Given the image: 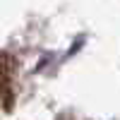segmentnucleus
Segmentation results:
<instances>
[{
    "label": "nucleus",
    "instance_id": "f257e3e1",
    "mask_svg": "<svg viewBox=\"0 0 120 120\" xmlns=\"http://www.w3.org/2000/svg\"><path fill=\"white\" fill-rule=\"evenodd\" d=\"M0 106L5 111H12L15 94H12V58L0 55Z\"/></svg>",
    "mask_w": 120,
    "mask_h": 120
}]
</instances>
